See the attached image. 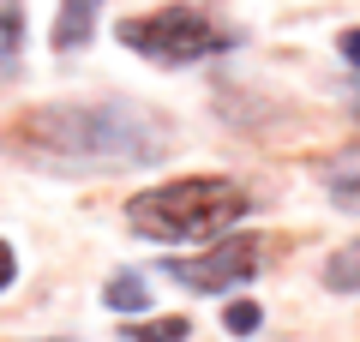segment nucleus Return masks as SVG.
Segmentation results:
<instances>
[{
	"label": "nucleus",
	"mask_w": 360,
	"mask_h": 342,
	"mask_svg": "<svg viewBox=\"0 0 360 342\" xmlns=\"http://www.w3.org/2000/svg\"><path fill=\"white\" fill-rule=\"evenodd\" d=\"M0 144L54 175H115L162 163L174 151V127L132 96H66L25 108Z\"/></svg>",
	"instance_id": "1"
},
{
	"label": "nucleus",
	"mask_w": 360,
	"mask_h": 342,
	"mask_svg": "<svg viewBox=\"0 0 360 342\" xmlns=\"http://www.w3.org/2000/svg\"><path fill=\"white\" fill-rule=\"evenodd\" d=\"M240 216H246V186H234L229 175H180L162 186H144L127 204V228L162 246H205L229 234Z\"/></svg>",
	"instance_id": "2"
},
{
	"label": "nucleus",
	"mask_w": 360,
	"mask_h": 342,
	"mask_svg": "<svg viewBox=\"0 0 360 342\" xmlns=\"http://www.w3.org/2000/svg\"><path fill=\"white\" fill-rule=\"evenodd\" d=\"M115 37H120V49H132L139 61H150V66H193V61H210V54L234 49V30L217 25L210 13H198V6L139 13V18H127Z\"/></svg>",
	"instance_id": "3"
},
{
	"label": "nucleus",
	"mask_w": 360,
	"mask_h": 342,
	"mask_svg": "<svg viewBox=\"0 0 360 342\" xmlns=\"http://www.w3.org/2000/svg\"><path fill=\"white\" fill-rule=\"evenodd\" d=\"M168 282H180L186 294H234L264 270V234H246V228H229L217 241H205L198 253L168 258Z\"/></svg>",
	"instance_id": "4"
},
{
	"label": "nucleus",
	"mask_w": 360,
	"mask_h": 342,
	"mask_svg": "<svg viewBox=\"0 0 360 342\" xmlns=\"http://www.w3.org/2000/svg\"><path fill=\"white\" fill-rule=\"evenodd\" d=\"M96 6L103 0H60V13H54V49H78V42H90V30H96Z\"/></svg>",
	"instance_id": "5"
},
{
	"label": "nucleus",
	"mask_w": 360,
	"mask_h": 342,
	"mask_svg": "<svg viewBox=\"0 0 360 342\" xmlns=\"http://www.w3.org/2000/svg\"><path fill=\"white\" fill-rule=\"evenodd\" d=\"M103 300H108V312H150V282L144 277H132V270H120V277H108V289H103Z\"/></svg>",
	"instance_id": "6"
},
{
	"label": "nucleus",
	"mask_w": 360,
	"mask_h": 342,
	"mask_svg": "<svg viewBox=\"0 0 360 342\" xmlns=\"http://www.w3.org/2000/svg\"><path fill=\"white\" fill-rule=\"evenodd\" d=\"M324 289L330 294H360V241L336 246V253L324 258Z\"/></svg>",
	"instance_id": "7"
},
{
	"label": "nucleus",
	"mask_w": 360,
	"mask_h": 342,
	"mask_svg": "<svg viewBox=\"0 0 360 342\" xmlns=\"http://www.w3.org/2000/svg\"><path fill=\"white\" fill-rule=\"evenodd\" d=\"M127 336L132 342H186V318H132L127 324Z\"/></svg>",
	"instance_id": "8"
},
{
	"label": "nucleus",
	"mask_w": 360,
	"mask_h": 342,
	"mask_svg": "<svg viewBox=\"0 0 360 342\" xmlns=\"http://www.w3.org/2000/svg\"><path fill=\"white\" fill-rule=\"evenodd\" d=\"M324 186H330V198L342 204V210H354V216H360V175H354V168H336Z\"/></svg>",
	"instance_id": "9"
},
{
	"label": "nucleus",
	"mask_w": 360,
	"mask_h": 342,
	"mask_svg": "<svg viewBox=\"0 0 360 342\" xmlns=\"http://www.w3.org/2000/svg\"><path fill=\"white\" fill-rule=\"evenodd\" d=\"M222 324H229L234 336H252V330H258V306H252V300H229V312H222Z\"/></svg>",
	"instance_id": "10"
},
{
	"label": "nucleus",
	"mask_w": 360,
	"mask_h": 342,
	"mask_svg": "<svg viewBox=\"0 0 360 342\" xmlns=\"http://www.w3.org/2000/svg\"><path fill=\"white\" fill-rule=\"evenodd\" d=\"M0 25L13 37H25V0H0Z\"/></svg>",
	"instance_id": "11"
},
{
	"label": "nucleus",
	"mask_w": 360,
	"mask_h": 342,
	"mask_svg": "<svg viewBox=\"0 0 360 342\" xmlns=\"http://www.w3.org/2000/svg\"><path fill=\"white\" fill-rule=\"evenodd\" d=\"M13 282H18V253H13L6 241H0V294L13 289Z\"/></svg>",
	"instance_id": "12"
},
{
	"label": "nucleus",
	"mask_w": 360,
	"mask_h": 342,
	"mask_svg": "<svg viewBox=\"0 0 360 342\" xmlns=\"http://www.w3.org/2000/svg\"><path fill=\"white\" fill-rule=\"evenodd\" d=\"M336 49H342V61L360 72V30H342V42H336Z\"/></svg>",
	"instance_id": "13"
},
{
	"label": "nucleus",
	"mask_w": 360,
	"mask_h": 342,
	"mask_svg": "<svg viewBox=\"0 0 360 342\" xmlns=\"http://www.w3.org/2000/svg\"><path fill=\"white\" fill-rule=\"evenodd\" d=\"M13 54H18V37H13L6 25H0V61H13Z\"/></svg>",
	"instance_id": "14"
},
{
	"label": "nucleus",
	"mask_w": 360,
	"mask_h": 342,
	"mask_svg": "<svg viewBox=\"0 0 360 342\" xmlns=\"http://www.w3.org/2000/svg\"><path fill=\"white\" fill-rule=\"evenodd\" d=\"M42 342H66V336H42Z\"/></svg>",
	"instance_id": "15"
}]
</instances>
